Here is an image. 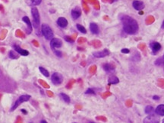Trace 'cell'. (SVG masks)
<instances>
[{
    "label": "cell",
    "instance_id": "6da1fadb",
    "mask_svg": "<svg viewBox=\"0 0 164 123\" xmlns=\"http://www.w3.org/2000/svg\"><path fill=\"white\" fill-rule=\"evenodd\" d=\"M122 24L123 31L128 34H135L138 32L139 26L135 18L126 15H121L119 16Z\"/></svg>",
    "mask_w": 164,
    "mask_h": 123
},
{
    "label": "cell",
    "instance_id": "d6a6232c",
    "mask_svg": "<svg viewBox=\"0 0 164 123\" xmlns=\"http://www.w3.org/2000/svg\"><path fill=\"white\" fill-rule=\"evenodd\" d=\"M161 28H164V21L163 22V23H162V26H161Z\"/></svg>",
    "mask_w": 164,
    "mask_h": 123
},
{
    "label": "cell",
    "instance_id": "7c38bea8",
    "mask_svg": "<svg viewBox=\"0 0 164 123\" xmlns=\"http://www.w3.org/2000/svg\"><path fill=\"white\" fill-rule=\"evenodd\" d=\"M13 48L14 50H15L18 54H21V55L22 56H27L29 54V52L27 51V50L23 49V48H22L18 45H14Z\"/></svg>",
    "mask_w": 164,
    "mask_h": 123
},
{
    "label": "cell",
    "instance_id": "7402d4cb",
    "mask_svg": "<svg viewBox=\"0 0 164 123\" xmlns=\"http://www.w3.org/2000/svg\"><path fill=\"white\" fill-rule=\"evenodd\" d=\"M155 112L154 109L151 106V105H147L145 108V112L148 115H151V114H154V112Z\"/></svg>",
    "mask_w": 164,
    "mask_h": 123
},
{
    "label": "cell",
    "instance_id": "e575fe53",
    "mask_svg": "<svg viewBox=\"0 0 164 123\" xmlns=\"http://www.w3.org/2000/svg\"><path fill=\"white\" fill-rule=\"evenodd\" d=\"M162 123H164V119H163V121H162Z\"/></svg>",
    "mask_w": 164,
    "mask_h": 123
},
{
    "label": "cell",
    "instance_id": "d590c367",
    "mask_svg": "<svg viewBox=\"0 0 164 123\" xmlns=\"http://www.w3.org/2000/svg\"><path fill=\"white\" fill-rule=\"evenodd\" d=\"M90 123H94V122H90Z\"/></svg>",
    "mask_w": 164,
    "mask_h": 123
},
{
    "label": "cell",
    "instance_id": "8fae6325",
    "mask_svg": "<svg viewBox=\"0 0 164 123\" xmlns=\"http://www.w3.org/2000/svg\"><path fill=\"white\" fill-rule=\"evenodd\" d=\"M109 54V51L108 49H104L102 51H97L93 53V55H94L95 58H105V57L108 56Z\"/></svg>",
    "mask_w": 164,
    "mask_h": 123
},
{
    "label": "cell",
    "instance_id": "5b68a950",
    "mask_svg": "<svg viewBox=\"0 0 164 123\" xmlns=\"http://www.w3.org/2000/svg\"><path fill=\"white\" fill-rule=\"evenodd\" d=\"M160 119L158 115L156 114H151L148 115L147 117L145 118L143 122L144 123H160Z\"/></svg>",
    "mask_w": 164,
    "mask_h": 123
},
{
    "label": "cell",
    "instance_id": "d6986e66",
    "mask_svg": "<svg viewBox=\"0 0 164 123\" xmlns=\"http://www.w3.org/2000/svg\"><path fill=\"white\" fill-rule=\"evenodd\" d=\"M59 97L63 99L65 103H70V101H71L70 97H69L68 95H66V94H65V93H62L59 94Z\"/></svg>",
    "mask_w": 164,
    "mask_h": 123
},
{
    "label": "cell",
    "instance_id": "e0dca14e",
    "mask_svg": "<svg viewBox=\"0 0 164 123\" xmlns=\"http://www.w3.org/2000/svg\"><path fill=\"white\" fill-rule=\"evenodd\" d=\"M103 67H104V70L108 73H111L115 70V67L111 64H104L103 65Z\"/></svg>",
    "mask_w": 164,
    "mask_h": 123
},
{
    "label": "cell",
    "instance_id": "cb8c5ba5",
    "mask_svg": "<svg viewBox=\"0 0 164 123\" xmlns=\"http://www.w3.org/2000/svg\"><path fill=\"white\" fill-rule=\"evenodd\" d=\"M39 70L41 72V74H43L44 77H48L49 76V73L48 72V70H47L45 69V68H43V67H39Z\"/></svg>",
    "mask_w": 164,
    "mask_h": 123
},
{
    "label": "cell",
    "instance_id": "4dcf8cb0",
    "mask_svg": "<svg viewBox=\"0 0 164 123\" xmlns=\"http://www.w3.org/2000/svg\"><path fill=\"white\" fill-rule=\"evenodd\" d=\"M22 112L24 114H27V112H26V110H24V109H22Z\"/></svg>",
    "mask_w": 164,
    "mask_h": 123
},
{
    "label": "cell",
    "instance_id": "f546056e",
    "mask_svg": "<svg viewBox=\"0 0 164 123\" xmlns=\"http://www.w3.org/2000/svg\"><path fill=\"white\" fill-rule=\"evenodd\" d=\"M154 99H155V100H159L160 99V97H159L158 96H154Z\"/></svg>",
    "mask_w": 164,
    "mask_h": 123
},
{
    "label": "cell",
    "instance_id": "30bf717a",
    "mask_svg": "<svg viewBox=\"0 0 164 123\" xmlns=\"http://www.w3.org/2000/svg\"><path fill=\"white\" fill-rule=\"evenodd\" d=\"M132 6L137 11H141L145 8V3L140 0H135L132 2Z\"/></svg>",
    "mask_w": 164,
    "mask_h": 123
},
{
    "label": "cell",
    "instance_id": "44dd1931",
    "mask_svg": "<svg viewBox=\"0 0 164 123\" xmlns=\"http://www.w3.org/2000/svg\"><path fill=\"white\" fill-rule=\"evenodd\" d=\"M155 64L156 66H160V67H164V54L162 58H159L156 60Z\"/></svg>",
    "mask_w": 164,
    "mask_h": 123
},
{
    "label": "cell",
    "instance_id": "3957f363",
    "mask_svg": "<svg viewBox=\"0 0 164 123\" xmlns=\"http://www.w3.org/2000/svg\"><path fill=\"white\" fill-rule=\"evenodd\" d=\"M41 33L47 40H52L53 38V32L49 25L43 24L41 25Z\"/></svg>",
    "mask_w": 164,
    "mask_h": 123
},
{
    "label": "cell",
    "instance_id": "52a82bcc",
    "mask_svg": "<svg viewBox=\"0 0 164 123\" xmlns=\"http://www.w3.org/2000/svg\"><path fill=\"white\" fill-rule=\"evenodd\" d=\"M63 46V41L59 38H53L50 41V47L53 51L56 50V48H60Z\"/></svg>",
    "mask_w": 164,
    "mask_h": 123
},
{
    "label": "cell",
    "instance_id": "ba28073f",
    "mask_svg": "<svg viewBox=\"0 0 164 123\" xmlns=\"http://www.w3.org/2000/svg\"><path fill=\"white\" fill-rule=\"evenodd\" d=\"M150 48H151L153 54H156L160 51V50L161 49V44L159 42H151L150 44Z\"/></svg>",
    "mask_w": 164,
    "mask_h": 123
},
{
    "label": "cell",
    "instance_id": "83f0119b",
    "mask_svg": "<svg viewBox=\"0 0 164 123\" xmlns=\"http://www.w3.org/2000/svg\"><path fill=\"white\" fill-rule=\"evenodd\" d=\"M85 94H93V95H94V94H95V92L92 89H88V90L85 92Z\"/></svg>",
    "mask_w": 164,
    "mask_h": 123
},
{
    "label": "cell",
    "instance_id": "ffe728a7",
    "mask_svg": "<svg viewBox=\"0 0 164 123\" xmlns=\"http://www.w3.org/2000/svg\"><path fill=\"white\" fill-rule=\"evenodd\" d=\"M109 84H116L119 83V78L116 77L115 76H111L108 79Z\"/></svg>",
    "mask_w": 164,
    "mask_h": 123
},
{
    "label": "cell",
    "instance_id": "7a4b0ae2",
    "mask_svg": "<svg viewBox=\"0 0 164 123\" xmlns=\"http://www.w3.org/2000/svg\"><path fill=\"white\" fill-rule=\"evenodd\" d=\"M31 15L33 18V26L35 28L36 33L37 35H40V33H39L40 23V18L39 11L36 7H32L31 8Z\"/></svg>",
    "mask_w": 164,
    "mask_h": 123
},
{
    "label": "cell",
    "instance_id": "9c48e42d",
    "mask_svg": "<svg viewBox=\"0 0 164 123\" xmlns=\"http://www.w3.org/2000/svg\"><path fill=\"white\" fill-rule=\"evenodd\" d=\"M22 21H23L26 25H27V34H31L33 31V25H32L31 22L30 21L29 18L27 17V16H24L23 18H22Z\"/></svg>",
    "mask_w": 164,
    "mask_h": 123
},
{
    "label": "cell",
    "instance_id": "484cf974",
    "mask_svg": "<svg viewBox=\"0 0 164 123\" xmlns=\"http://www.w3.org/2000/svg\"><path fill=\"white\" fill-rule=\"evenodd\" d=\"M53 52H54L55 54H56L57 57L62 58V56H63V53H62L60 51H59V50H55V51H53Z\"/></svg>",
    "mask_w": 164,
    "mask_h": 123
},
{
    "label": "cell",
    "instance_id": "8d00e7d4",
    "mask_svg": "<svg viewBox=\"0 0 164 123\" xmlns=\"http://www.w3.org/2000/svg\"><path fill=\"white\" fill-rule=\"evenodd\" d=\"M74 123H75V122H74Z\"/></svg>",
    "mask_w": 164,
    "mask_h": 123
},
{
    "label": "cell",
    "instance_id": "ac0fdd59",
    "mask_svg": "<svg viewBox=\"0 0 164 123\" xmlns=\"http://www.w3.org/2000/svg\"><path fill=\"white\" fill-rule=\"evenodd\" d=\"M41 2H42V0H27V2L30 6L34 7V6L40 4Z\"/></svg>",
    "mask_w": 164,
    "mask_h": 123
},
{
    "label": "cell",
    "instance_id": "277c9868",
    "mask_svg": "<svg viewBox=\"0 0 164 123\" xmlns=\"http://www.w3.org/2000/svg\"><path fill=\"white\" fill-rule=\"evenodd\" d=\"M30 99H31V96L30 95H22L21 96H19V97L17 99V100L15 101V103H14V105H12V109H11V111L12 112L14 111V110L17 109L21 104L24 103V102L28 101Z\"/></svg>",
    "mask_w": 164,
    "mask_h": 123
},
{
    "label": "cell",
    "instance_id": "603a6c76",
    "mask_svg": "<svg viewBox=\"0 0 164 123\" xmlns=\"http://www.w3.org/2000/svg\"><path fill=\"white\" fill-rule=\"evenodd\" d=\"M9 58H12V59H18V54L16 53V51L15 50H12L9 51Z\"/></svg>",
    "mask_w": 164,
    "mask_h": 123
},
{
    "label": "cell",
    "instance_id": "4316f807",
    "mask_svg": "<svg viewBox=\"0 0 164 123\" xmlns=\"http://www.w3.org/2000/svg\"><path fill=\"white\" fill-rule=\"evenodd\" d=\"M64 38H65V40L66 41L70 42V43H74V40L72 39V38H71L70 37H68V36H65Z\"/></svg>",
    "mask_w": 164,
    "mask_h": 123
},
{
    "label": "cell",
    "instance_id": "d4e9b609",
    "mask_svg": "<svg viewBox=\"0 0 164 123\" xmlns=\"http://www.w3.org/2000/svg\"><path fill=\"white\" fill-rule=\"evenodd\" d=\"M76 27H77V29H78V31H79V32H80L83 33V34H86V33H87L86 28H84V26H82L81 25L77 24L76 25Z\"/></svg>",
    "mask_w": 164,
    "mask_h": 123
},
{
    "label": "cell",
    "instance_id": "4fadbf2b",
    "mask_svg": "<svg viewBox=\"0 0 164 123\" xmlns=\"http://www.w3.org/2000/svg\"><path fill=\"white\" fill-rule=\"evenodd\" d=\"M57 25L60 27V28H66L67 25H68V21L64 17H59L57 20Z\"/></svg>",
    "mask_w": 164,
    "mask_h": 123
},
{
    "label": "cell",
    "instance_id": "8992f818",
    "mask_svg": "<svg viewBox=\"0 0 164 123\" xmlns=\"http://www.w3.org/2000/svg\"><path fill=\"white\" fill-rule=\"evenodd\" d=\"M51 80L54 85H59L63 83V77L62 74L59 73H54L52 74L51 77Z\"/></svg>",
    "mask_w": 164,
    "mask_h": 123
},
{
    "label": "cell",
    "instance_id": "9a60e30c",
    "mask_svg": "<svg viewBox=\"0 0 164 123\" xmlns=\"http://www.w3.org/2000/svg\"><path fill=\"white\" fill-rule=\"evenodd\" d=\"M90 32L94 34H98L100 32V29H99L97 24H96L94 22H91L90 24Z\"/></svg>",
    "mask_w": 164,
    "mask_h": 123
},
{
    "label": "cell",
    "instance_id": "2e32d148",
    "mask_svg": "<svg viewBox=\"0 0 164 123\" xmlns=\"http://www.w3.org/2000/svg\"><path fill=\"white\" fill-rule=\"evenodd\" d=\"M155 113L156 115H160V116H164V105L163 104H161V105H159L156 109H155Z\"/></svg>",
    "mask_w": 164,
    "mask_h": 123
},
{
    "label": "cell",
    "instance_id": "836d02e7",
    "mask_svg": "<svg viewBox=\"0 0 164 123\" xmlns=\"http://www.w3.org/2000/svg\"><path fill=\"white\" fill-rule=\"evenodd\" d=\"M113 2H116V1H118V0H113Z\"/></svg>",
    "mask_w": 164,
    "mask_h": 123
},
{
    "label": "cell",
    "instance_id": "f1b7e54d",
    "mask_svg": "<svg viewBox=\"0 0 164 123\" xmlns=\"http://www.w3.org/2000/svg\"><path fill=\"white\" fill-rule=\"evenodd\" d=\"M129 52H130V51L128 48H123L122 50V53H123V54H129Z\"/></svg>",
    "mask_w": 164,
    "mask_h": 123
},
{
    "label": "cell",
    "instance_id": "5bb4252c",
    "mask_svg": "<svg viewBox=\"0 0 164 123\" xmlns=\"http://www.w3.org/2000/svg\"><path fill=\"white\" fill-rule=\"evenodd\" d=\"M71 15H72V17L73 19H77L81 16V10L78 7H76L75 8L72 10V12H71Z\"/></svg>",
    "mask_w": 164,
    "mask_h": 123
},
{
    "label": "cell",
    "instance_id": "1f68e13d",
    "mask_svg": "<svg viewBox=\"0 0 164 123\" xmlns=\"http://www.w3.org/2000/svg\"><path fill=\"white\" fill-rule=\"evenodd\" d=\"M40 123H47V122L45 121V120H42V121L40 122Z\"/></svg>",
    "mask_w": 164,
    "mask_h": 123
}]
</instances>
